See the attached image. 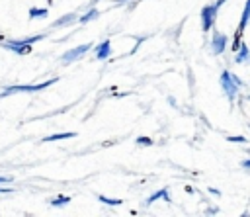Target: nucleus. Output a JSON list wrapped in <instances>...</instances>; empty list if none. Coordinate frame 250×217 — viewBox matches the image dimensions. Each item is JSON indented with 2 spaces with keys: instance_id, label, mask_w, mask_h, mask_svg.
<instances>
[{
  "instance_id": "nucleus-1",
  "label": "nucleus",
  "mask_w": 250,
  "mask_h": 217,
  "mask_svg": "<svg viewBox=\"0 0 250 217\" xmlns=\"http://www.w3.org/2000/svg\"><path fill=\"white\" fill-rule=\"evenodd\" d=\"M223 2L225 0H217V2H213L209 6H203V10H201V27H203V31H209L213 27L215 18H217V12H219V8H221Z\"/></svg>"
},
{
  "instance_id": "nucleus-2",
  "label": "nucleus",
  "mask_w": 250,
  "mask_h": 217,
  "mask_svg": "<svg viewBox=\"0 0 250 217\" xmlns=\"http://www.w3.org/2000/svg\"><path fill=\"white\" fill-rule=\"evenodd\" d=\"M221 86H223V90H225L227 98L234 100V96H236L238 88L242 86V82H240V78H236L234 74H230L229 70H225V72L221 74Z\"/></svg>"
},
{
  "instance_id": "nucleus-3",
  "label": "nucleus",
  "mask_w": 250,
  "mask_h": 217,
  "mask_svg": "<svg viewBox=\"0 0 250 217\" xmlns=\"http://www.w3.org/2000/svg\"><path fill=\"white\" fill-rule=\"evenodd\" d=\"M57 80H59V78H51V80H45V82H39V84H23V86L14 84V86H8V88L4 90L2 96H6V94H14V92H37V90H43V88L55 84Z\"/></svg>"
},
{
  "instance_id": "nucleus-4",
  "label": "nucleus",
  "mask_w": 250,
  "mask_h": 217,
  "mask_svg": "<svg viewBox=\"0 0 250 217\" xmlns=\"http://www.w3.org/2000/svg\"><path fill=\"white\" fill-rule=\"evenodd\" d=\"M90 43H84V45H78V47H74V49H70V51H66L64 55H62V63H72L74 59H78V57H82L86 51H90Z\"/></svg>"
},
{
  "instance_id": "nucleus-5",
  "label": "nucleus",
  "mask_w": 250,
  "mask_h": 217,
  "mask_svg": "<svg viewBox=\"0 0 250 217\" xmlns=\"http://www.w3.org/2000/svg\"><path fill=\"white\" fill-rule=\"evenodd\" d=\"M211 49L215 55H221L225 49H227V35L223 33H215L213 39H211Z\"/></svg>"
},
{
  "instance_id": "nucleus-6",
  "label": "nucleus",
  "mask_w": 250,
  "mask_h": 217,
  "mask_svg": "<svg viewBox=\"0 0 250 217\" xmlns=\"http://www.w3.org/2000/svg\"><path fill=\"white\" fill-rule=\"evenodd\" d=\"M111 55V41L109 39H104L100 45H98V49H96V59L98 61H104V59H107Z\"/></svg>"
},
{
  "instance_id": "nucleus-7",
  "label": "nucleus",
  "mask_w": 250,
  "mask_h": 217,
  "mask_svg": "<svg viewBox=\"0 0 250 217\" xmlns=\"http://www.w3.org/2000/svg\"><path fill=\"white\" fill-rule=\"evenodd\" d=\"M4 47L10 49V51H14V53H18V55H27V53H31V45H21V43H16L14 39H12V41H6Z\"/></svg>"
},
{
  "instance_id": "nucleus-8",
  "label": "nucleus",
  "mask_w": 250,
  "mask_h": 217,
  "mask_svg": "<svg viewBox=\"0 0 250 217\" xmlns=\"http://www.w3.org/2000/svg\"><path fill=\"white\" fill-rule=\"evenodd\" d=\"M248 22H250V0H246V4H244V12H242V18H240V23H238L236 33H242Z\"/></svg>"
},
{
  "instance_id": "nucleus-9",
  "label": "nucleus",
  "mask_w": 250,
  "mask_h": 217,
  "mask_svg": "<svg viewBox=\"0 0 250 217\" xmlns=\"http://www.w3.org/2000/svg\"><path fill=\"white\" fill-rule=\"evenodd\" d=\"M76 137L74 131H66V133H57V135H49V137H43L41 141L43 143H51V141H62V139H72Z\"/></svg>"
},
{
  "instance_id": "nucleus-10",
  "label": "nucleus",
  "mask_w": 250,
  "mask_h": 217,
  "mask_svg": "<svg viewBox=\"0 0 250 217\" xmlns=\"http://www.w3.org/2000/svg\"><path fill=\"white\" fill-rule=\"evenodd\" d=\"M236 63H246L248 59H250V53H248V45L246 43H242L240 47H238V53H236Z\"/></svg>"
},
{
  "instance_id": "nucleus-11",
  "label": "nucleus",
  "mask_w": 250,
  "mask_h": 217,
  "mask_svg": "<svg viewBox=\"0 0 250 217\" xmlns=\"http://www.w3.org/2000/svg\"><path fill=\"white\" fill-rule=\"evenodd\" d=\"M98 16H100V12H98L96 8H90V10H88V12L84 14V16H80V18H78V22H80V23H88V22L96 20Z\"/></svg>"
},
{
  "instance_id": "nucleus-12",
  "label": "nucleus",
  "mask_w": 250,
  "mask_h": 217,
  "mask_svg": "<svg viewBox=\"0 0 250 217\" xmlns=\"http://www.w3.org/2000/svg\"><path fill=\"white\" fill-rule=\"evenodd\" d=\"M160 197H162V199H166V201H170V197H168V190H158V192H154V194L146 199V205L154 203V201H156V199H160Z\"/></svg>"
},
{
  "instance_id": "nucleus-13",
  "label": "nucleus",
  "mask_w": 250,
  "mask_h": 217,
  "mask_svg": "<svg viewBox=\"0 0 250 217\" xmlns=\"http://www.w3.org/2000/svg\"><path fill=\"white\" fill-rule=\"evenodd\" d=\"M70 201V197L68 195H57V197H53L49 203L53 205V207H62V205H66Z\"/></svg>"
},
{
  "instance_id": "nucleus-14",
  "label": "nucleus",
  "mask_w": 250,
  "mask_h": 217,
  "mask_svg": "<svg viewBox=\"0 0 250 217\" xmlns=\"http://www.w3.org/2000/svg\"><path fill=\"white\" fill-rule=\"evenodd\" d=\"M74 20V14H66V16H62V18H59L55 23H53V27H61V25H66V23H70Z\"/></svg>"
},
{
  "instance_id": "nucleus-15",
  "label": "nucleus",
  "mask_w": 250,
  "mask_h": 217,
  "mask_svg": "<svg viewBox=\"0 0 250 217\" xmlns=\"http://www.w3.org/2000/svg\"><path fill=\"white\" fill-rule=\"evenodd\" d=\"M47 8H31L29 10V18H45L47 16Z\"/></svg>"
},
{
  "instance_id": "nucleus-16",
  "label": "nucleus",
  "mask_w": 250,
  "mask_h": 217,
  "mask_svg": "<svg viewBox=\"0 0 250 217\" xmlns=\"http://www.w3.org/2000/svg\"><path fill=\"white\" fill-rule=\"evenodd\" d=\"M100 201L102 203H107V205H121L123 203L121 199H113V197H105V195H100Z\"/></svg>"
},
{
  "instance_id": "nucleus-17",
  "label": "nucleus",
  "mask_w": 250,
  "mask_h": 217,
  "mask_svg": "<svg viewBox=\"0 0 250 217\" xmlns=\"http://www.w3.org/2000/svg\"><path fill=\"white\" fill-rule=\"evenodd\" d=\"M137 143H139V145H148V147H150V145H152V139H148V137H137Z\"/></svg>"
},
{
  "instance_id": "nucleus-18",
  "label": "nucleus",
  "mask_w": 250,
  "mask_h": 217,
  "mask_svg": "<svg viewBox=\"0 0 250 217\" xmlns=\"http://www.w3.org/2000/svg\"><path fill=\"white\" fill-rule=\"evenodd\" d=\"M229 141H232V143H246V137L236 135V137H229Z\"/></svg>"
},
{
  "instance_id": "nucleus-19",
  "label": "nucleus",
  "mask_w": 250,
  "mask_h": 217,
  "mask_svg": "<svg viewBox=\"0 0 250 217\" xmlns=\"http://www.w3.org/2000/svg\"><path fill=\"white\" fill-rule=\"evenodd\" d=\"M12 178H8V176H0V184H6V182H10Z\"/></svg>"
},
{
  "instance_id": "nucleus-20",
  "label": "nucleus",
  "mask_w": 250,
  "mask_h": 217,
  "mask_svg": "<svg viewBox=\"0 0 250 217\" xmlns=\"http://www.w3.org/2000/svg\"><path fill=\"white\" fill-rule=\"evenodd\" d=\"M242 166H244V168H250V158H248V160H244V162H242Z\"/></svg>"
},
{
  "instance_id": "nucleus-21",
  "label": "nucleus",
  "mask_w": 250,
  "mask_h": 217,
  "mask_svg": "<svg viewBox=\"0 0 250 217\" xmlns=\"http://www.w3.org/2000/svg\"><path fill=\"white\" fill-rule=\"evenodd\" d=\"M8 192H10L8 188H0V194H8Z\"/></svg>"
},
{
  "instance_id": "nucleus-22",
  "label": "nucleus",
  "mask_w": 250,
  "mask_h": 217,
  "mask_svg": "<svg viewBox=\"0 0 250 217\" xmlns=\"http://www.w3.org/2000/svg\"><path fill=\"white\" fill-rule=\"evenodd\" d=\"M115 2H119V4H121V2H127V0H115Z\"/></svg>"
},
{
  "instance_id": "nucleus-23",
  "label": "nucleus",
  "mask_w": 250,
  "mask_h": 217,
  "mask_svg": "<svg viewBox=\"0 0 250 217\" xmlns=\"http://www.w3.org/2000/svg\"><path fill=\"white\" fill-rule=\"evenodd\" d=\"M248 100H250V96H248Z\"/></svg>"
}]
</instances>
